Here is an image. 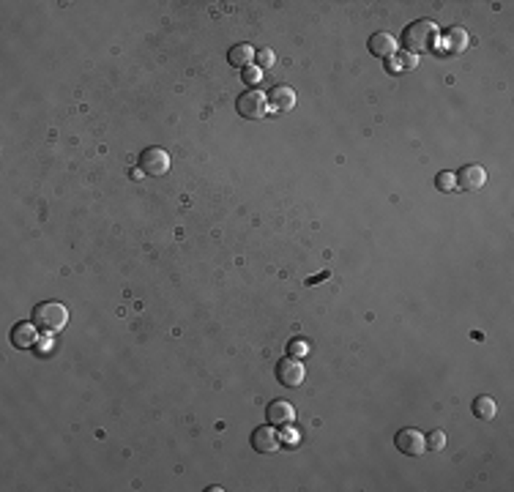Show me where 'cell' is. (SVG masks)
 Wrapping results in <instances>:
<instances>
[{
	"instance_id": "obj_1",
	"label": "cell",
	"mask_w": 514,
	"mask_h": 492,
	"mask_svg": "<svg viewBox=\"0 0 514 492\" xmlns=\"http://www.w3.org/2000/svg\"><path fill=\"white\" fill-rule=\"evenodd\" d=\"M437 36H440V30L433 20H416L402 30V47H405V52L419 58V55L435 49Z\"/></svg>"
},
{
	"instance_id": "obj_2",
	"label": "cell",
	"mask_w": 514,
	"mask_h": 492,
	"mask_svg": "<svg viewBox=\"0 0 514 492\" xmlns=\"http://www.w3.org/2000/svg\"><path fill=\"white\" fill-rule=\"evenodd\" d=\"M41 334H47V337H55V334H60L63 328H66V323H69V309L63 306V304H58V301H44V304H39L36 309H33V320H30Z\"/></svg>"
},
{
	"instance_id": "obj_3",
	"label": "cell",
	"mask_w": 514,
	"mask_h": 492,
	"mask_svg": "<svg viewBox=\"0 0 514 492\" xmlns=\"http://www.w3.org/2000/svg\"><path fill=\"white\" fill-rule=\"evenodd\" d=\"M235 110H238V115H241V118H249V121L263 118V115H265V110H268L265 93H260V91H255V88L244 91V93L238 96V101H235Z\"/></svg>"
},
{
	"instance_id": "obj_4",
	"label": "cell",
	"mask_w": 514,
	"mask_h": 492,
	"mask_svg": "<svg viewBox=\"0 0 514 492\" xmlns=\"http://www.w3.org/2000/svg\"><path fill=\"white\" fill-rule=\"evenodd\" d=\"M140 170L145 172V175H154V178L167 175V170H170V153L164 148H156V145L145 148L140 153Z\"/></svg>"
},
{
	"instance_id": "obj_5",
	"label": "cell",
	"mask_w": 514,
	"mask_h": 492,
	"mask_svg": "<svg viewBox=\"0 0 514 492\" xmlns=\"http://www.w3.org/2000/svg\"><path fill=\"white\" fill-rule=\"evenodd\" d=\"M279 446H282V435H279V427H274V424L257 427L252 432V448L260 454H274V451H279Z\"/></svg>"
},
{
	"instance_id": "obj_6",
	"label": "cell",
	"mask_w": 514,
	"mask_h": 492,
	"mask_svg": "<svg viewBox=\"0 0 514 492\" xmlns=\"http://www.w3.org/2000/svg\"><path fill=\"white\" fill-rule=\"evenodd\" d=\"M394 446H397L402 454H408V457H419V454H424V451H427V441H424V435H421L419 429H413V427L400 429V432L394 435Z\"/></svg>"
},
{
	"instance_id": "obj_7",
	"label": "cell",
	"mask_w": 514,
	"mask_h": 492,
	"mask_svg": "<svg viewBox=\"0 0 514 492\" xmlns=\"http://www.w3.org/2000/svg\"><path fill=\"white\" fill-rule=\"evenodd\" d=\"M277 377H279V383L287 386V389H298V386L304 383V377H307L301 358H290V356L282 358V361L277 364Z\"/></svg>"
},
{
	"instance_id": "obj_8",
	"label": "cell",
	"mask_w": 514,
	"mask_h": 492,
	"mask_svg": "<svg viewBox=\"0 0 514 492\" xmlns=\"http://www.w3.org/2000/svg\"><path fill=\"white\" fill-rule=\"evenodd\" d=\"M454 181H457V189H463V192H479L487 183V172L479 164H465L463 170L454 175Z\"/></svg>"
},
{
	"instance_id": "obj_9",
	"label": "cell",
	"mask_w": 514,
	"mask_h": 492,
	"mask_svg": "<svg viewBox=\"0 0 514 492\" xmlns=\"http://www.w3.org/2000/svg\"><path fill=\"white\" fill-rule=\"evenodd\" d=\"M265 101H268V107L274 110V112H290L293 107H296V91L293 88H287V85H277V88H271L268 93H265Z\"/></svg>"
},
{
	"instance_id": "obj_10",
	"label": "cell",
	"mask_w": 514,
	"mask_h": 492,
	"mask_svg": "<svg viewBox=\"0 0 514 492\" xmlns=\"http://www.w3.org/2000/svg\"><path fill=\"white\" fill-rule=\"evenodd\" d=\"M265 421L268 424H274V427H290L293 421H296V413H293V405L290 402H284V399H274L268 408H265Z\"/></svg>"
},
{
	"instance_id": "obj_11",
	"label": "cell",
	"mask_w": 514,
	"mask_h": 492,
	"mask_svg": "<svg viewBox=\"0 0 514 492\" xmlns=\"http://www.w3.org/2000/svg\"><path fill=\"white\" fill-rule=\"evenodd\" d=\"M367 47H369V52L375 55V58H391V55H397V41H394V36L391 33H372L369 36V41H367Z\"/></svg>"
},
{
	"instance_id": "obj_12",
	"label": "cell",
	"mask_w": 514,
	"mask_h": 492,
	"mask_svg": "<svg viewBox=\"0 0 514 492\" xmlns=\"http://www.w3.org/2000/svg\"><path fill=\"white\" fill-rule=\"evenodd\" d=\"M39 328L33 325V323H17L14 328H11V342H14V347H22V350H27V347H33V344L39 342Z\"/></svg>"
},
{
	"instance_id": "obj_13",
	"label": "cell",
	"mask_w": 514,
	"mask_h": 492,
	"mask_svg": "<svg viewBox=\"0 0 514 492\" xmlns=\"http://www.w3.org/2000/svg\"><path fill=\"white\" fill-rule=\"evenodd\" d=\"M468 30L460 27V25H454V27H449L446 33H443V47L449 49V52H454V55H460L468 49Z\"/></svg>"
},
{
	"instance_id": "obj_14",
	"label": "cell",
	"mask_w": 514,
	"mask_h": 492,
	"mask_svg": "<svg viewBox=\"0 0 514 492\" xmlns=\"http://www.w3.org/2000/svg\"><path fill=\"white\" fill-rule=\"evenodd\" d=\"M255 55H257V49L252 47V44H235V47L228 52V60H230V66L249 69V66L255 63Z\"/></svg>"
},
{
	"instance_id": "obj_15",
	"label": "cell",
	"mask_w": 514,
	"mask_h": 492,
	"mask_svg": "<svg viewBox=\"0 0 514 492\" xmlns=\"http://www.w3.org/2000/svg\"><path fill=\"white\" fill-rule=\"evenodd\" d=\"M416 63H419V58L411 55V52H397V55H391V58L386 60V66H388V72L391 74L413 72V69H416Z\"/></svg>"
},
{
	"instance_id": "obj_16",
	"label": "cell",
	"mask_w": 514,
	"mask_h": 492,
	"mask_svg": "<svg viewBox=\"0 0 514 492\" xmlns=\"http://www.w3.org/2000/svg\"><path fill=\"white\" fill-rule=\"evenodd\" d=\"M473 416L479 418V421H492V418L498 416V402L492 399V396H476V402H473Z\"/></svg>"
},
{
	"instance_id": "obj_17",
	"label": "cell",
	"mask_w": 514,
	"mask_h": 492,
	"mask_svg": "<svg viewBox=\"0 0 514 492\" xmlns=\"http://www.w3.org/2000/svg\"><path fill=\"white\" fill-rule=\"evenodd\" d=\"M255 63H257V69H260V72H265V69H271V66H274V63H277V55H274V49H268V47L257 49Z\"/></svg>"
},
{
	"instance_id": "obj_18",
	"label": "cell",
	"mask_w": 514,
	"mask_h": 492,
	"mask_svg": "<svg viewBox=\"0 0 514 492\" xmlns=\"http://www.w3.org/2000/svg\"><path fill=\"white\" fill-rule=\"evenodd\" d=\"M435 186H437V192H454V189H457L454 172H437V175H435Z\"/></svg>"
},
{
	"instance_id": "obj_19",
	"label": "cell",
	"mask_w": 514,
	"mask_h": 492,
	"mask_svg": "<svg viewBox=\"0 0 514 492\" xmlns=\"http://www.w3.org/2000/svg\"><path fill=\"white\" fill-rule=\"evenodd\" d=\"M307 353H309V344L304 339H290L287 342V356L290 358H304Z\"/></svg>"
},
{
	"instance_id": "obj_20",
	"label": "cell",
	"mask_w": 514,
	"mask_h": 492,
	"mask_svg": "<svg viewBox=\"0 0 514 492\" xmlns=\"http://www.w3.org/2000/svg\"><path fill=\"white\" fill-rule=\"evenodd\" d=\"M424 441H427V448H433V451H440V448L446 446V432H443V429H433V432H430V435H427Z\"/></svg>"
},
{
	"instance_id": "obj_21",
	"label": "cell",
	"mask_w": 514,
	"mask_h": 492,
	"mask_svg": "<svg viewBox=\"0 0 514 492\" xmlns=\"http://www.w3.org/2000/svg\"><path fill=\"white\" fill-rule=\"evenodd\" d=\"M241 77H244V82H246V85H260L263 72H260L257 66H249V69H244V74H241Z\"/></svg>"
},
{
	"instance_id": "obj_22",
	"label": "cell",
	"mask_w": 514,
	"mask_h": 492,
	"mask_svg": "<svg viewBox=\"0 0 514 492\" xmlns=\"http://www.w3.org/2000/svg\"><path fill=\"white\" fill-rule=\"evenodd\" d=\"M323 279H329V271H323V273H317V276H312V279H307V285H315V282H323Z\"/></svg>"
}]
</instances>
